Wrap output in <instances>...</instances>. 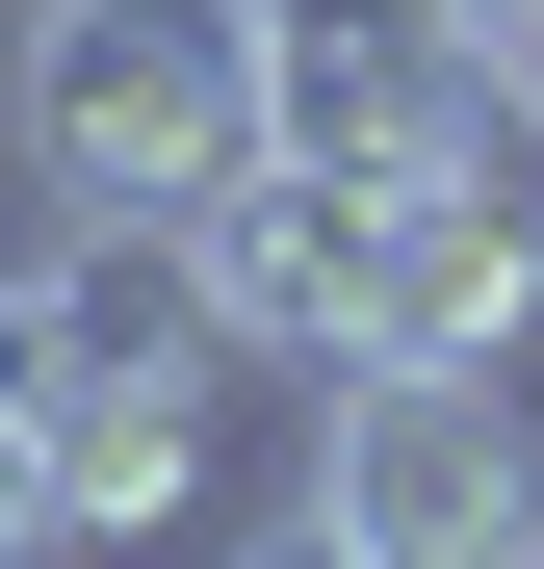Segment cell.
I'll return each mask as SVG.
<instances>
[{
    "label": "cell",
    "mask_w": 544,
    "mask_h": 569,
    "mask_svg": "<svg viewBox=\"0 0 544 569\" xmlns=\"http://www.w3.org/2000/svg\"><path fill=\"white\" fill-rule=\"evenodd\" d=\"M0 569H78V518H52V440H0Z\"/></svg>",
    "instance_id": "obj_7"
},
{
    "label": "cell",
    "mask_w": 544,
    "mask_h": 569,
    "mask_svg": "<svg viewBox=\"0 0 544 569\" xmlns=\"http://www.w3.org/2000/svg\"><path fill=\"white\" fill-rule=\"evenodd\" d=\"M234 569H363V543H337V518H311V492H286V518H259V543H234Z\"/></svg>",
    "instance_id": "obj_8"
},
{
    "label": "cell",
    "mask_w": 544,
    "mask_h": 569,
    "mask_svg": "<svg viewBox=\"0 0 544 569\" xmlns=\"http://www.w3.org/2000/svg\"><path fill=\"white\" fill-rule=\"evenodd\" d=\"M363 362H441V389H518L544 362V156H441L363 233Z\"/></svg>",
    "instance_id": "obj_3"
},
{
    "label": "cell",
    "mask_w": 544,
    "mask_h": 569,
    "mask_svg": "<svg viewBox=\"0 0 544 569\" xmlns=\"http://www.w3.org/2000/svg\"><path fill=\"white\" fill-rule=\"evenodd\" d=\"M0 130L52 208H208L286 130V0H0Z\"/></svg>",
    "instance_id": "obj_1"
},
{
    "label": "cell",
    "mask_w": 544,
    "mask_h": 569,
    "mask_svg": "<svg viewBox=\"0 0 544 569\" xmlns=\"http://www.w3.org/2000/svg\"><path fill=\"white\" fill-rule=\"evenodd\" d=\"M208 389H234V362H130V389H52V518H78V543H156L181 492H208Z\"/></svg>",
    "instance_id": "obj_5"
},
{
    "label": "cell",
    "mask_w": 544,
    "mask_h": 569,
    "mask_svg": "<svg viewBox=\"0 0 544 569\" xmlns=\"http://www.w3.org/2000/svg\"><path fill=\"white\" fill-rule=\"evenodd\" d=\"M311 518L363 569H544V415L441 362H311Z\"/></svg>",
    "instance_id": "obj_2"
},
{
    "label": "cell",
    "mask_w": 544,
    "mask_h": 569,
    "mask_svg": "<svg viewBox=\"0 0 544 569\" xmlns=\"http://www.w3.org/2000/svg\"><path fill=\"white\" fill-rule=\"evenodd\" d=\"M52 389H78V362H52V284L0 259V440H52Z\"/></svg>",
    "instance_id": "obj_6"
},
{
    "label": "cell",
    "mask_w": 544,
    "mask_h": 569,
    "mask_svg": "<svg viewBox=\"0 0 544 569\" xmlns=\"http://www.w3.org/2000/svg\"><path fill=\"white\" fill-rule=\"evenodd\" d=\"M363 233H389V181H337V156L259 130L208 208H181V284H208L234 362H286V389H311V362H363Z\"/></svg>",
    "instance_id": "obj_4"
}]
</instances>
